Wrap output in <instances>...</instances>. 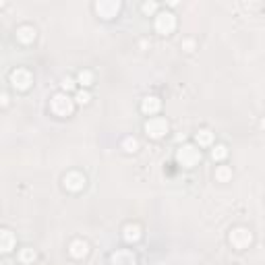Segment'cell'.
<instances>
[{"instance_id": "cell-1", "label": "cell", "mask_w": 265, "mask_h": 265, "mask_svg": "<svg viewBox=\"0 0 265 265\" xmlns=\"http://www.w3.org/2000/svg\"><path fill=\"white\" fill-rule=\"evenodd\" d=\"M50 110L56 116H71L73 110H75V100H71V97H68L64 91L54 93L52 100H50Z\"/></svg>"}, {"instance_id": "cell-23", "label": "cell", "mask_w": 265, "mask_h": 265, "mask_svg": "<svg viewBox=\"0 0 265 265\" xmlns=\"http://www.w3.org/2000/svg\"><path fill=\"white\" fill-rule=\"evenodd\" d=\"M155 11H158V4H155V2H145V4H143V13H145V15H151V13H155Z\"/></svg>"}, {"instance_id": "cell-18", "label": "cell", "mask_w": 265, "mask_h": 265, "mask_svg": "<svg viewBox=\"0 0 265 265\" xmlns=\"http://www.w3.org/2000/svg\"><path fill=\"white\" fill-rule=\"evenodd\" d=\"M226 155H228V147H226V145H215L213 149H211V158H213V162H222V160H226Z\"/></svg>"}, {"instance_id": "cell-14", "label": "cell", "mask_w": 265, "mask_h": 265, "mask_svg": "<svg viewBox=\"0 0 265 265\" xmlns=\"http://www.w3.org/2000/svg\"><path fill=\"white\" fill-rule=\"evenodd\" d=\"M122 238L126 242H137L141 238V226L139 224H126L122 230Z\"/></svg>"}, {"instance_id": "cell-26", "label": "cell", "mask_w": 265, "mask_h": 265, "mask_svg": "<svg viewBox=\"0 0 265 265\" xmlns=\"http://www.w3.org/2000/svg\"><path fill=\"white\" fill-rule=\"evenodd\" d=\"M259 124H261V129L265 131V118H261V122H259Z\"/></svg>"}, {"instance_id": "cell-4", "label": "cell", "mask_w": 265, "mask_h": 265, "mask_svg": "<svg viewBox=\"0 0 265 265\" xmlns=\"http://www.w3.org/2000/svg\"><path fill=\"white\" fill-rule=\"evenodd\" d=\"M155 29H158V33H162V35H170L176 29V17L170 11L158 13V17H155Z\"/></svg>"}, {"instance_id": "cell-16", "label": "cell", "mask_w": 265, "mask_h": 265, "mask_svg": "<svg viewBox=\"0 0 265 265\" xmlns=\"http://www.w3.org/2000/svg\"><path fill=\"white\" fill-rule=\"evenodd\" d=\"M35 257H37V255H35V251L31 247H23L21 251H19V261H21V263H33Z\"/></svg>"}, {"instance_id": "cell-9", "label": "cell", "mask_w": 265, "mask_h": 265, "mask_svg": "<svg viewBox=\"0 0 265 265\" xmlns=\"http://www.w3.org/2000/svg\"><path fill=\"white\" fill-rule=\"evenodd\" d=\"M110 263H112V265H137V257H135V253H133V251L120 249V251L112 253Z\"/></svg>"}, {"instance_id": "cell-15", "label": "cell", "mask_w": 265, "mask_h": 265, "mask_svg": "<svg viewBox=\"0 0 265 265\" xmlns=\"http://www.w3.org/2000/svg\"><path fill=\"white\" fill-rule=\"evenodd\" d=\"M197 143H199L201 147L211 145V143H213V133H211L209 129H201V131L197 133Z\"/></svg>"}, {"instance_id": "cell-20", "label": "cell", "mask_w": 265, "mask_h": 265, "mask_svg": "<svg viewBox=\"0 0 265 265\" xmlns=\"http://www.w3.org/2000/svg\"><path fill=\"white\" fill-rule=\"evenodd\" d=\"M122 147H124V149L126 151H137V149H139V143H137V139H135V137H126V139L122 141Z\"/></svg>"}, {"instance_id": "cell-10", "label": "cell", "mask_w": 265, "mask_h": 265, "mask_svg": "<svg viewBox=\"0 0 265 265\" xmlns=\"http://www.w3.org/2000/svg\"><path fill=\"white\" fill-rule=\"evenodd\" d=\"M68 253H71V257H75V259H83V257H87V253H89V244L81 238H77L68 244Z\"/></svg>"}, {"instance_id": "cell-17", "label": "cell", "mask_w": 265, "mask_h": 265, "mask_svg": "<svg viewBox=\"0 0 265 265\" xmlns=\"http://www.w3.org/2000/svg\"><path fill=\"white\" fill-rule=\"evenodd\" d=\"M230 178H232V168H228V166H220L215 170V180L218 182H228Z\"/></svg>"}, {"instance_id": "cell-11", "label": "cell", "mask_w": 265, "mask_h": 265, "mask_svg": "<svg viewBox=\"0 0 265 265\" xmlns=\"http://www.w3.org/2000/svg\"><path fill=\"white\" fill-rule=\"evenodd\" d=\"M160 108H162L160 97H155V95H147V97H143V102H141V110H143L145 114L153 116V114H158V112H160Z\"/></svg>"}, {"instance_id": "cell-13", "label": "cell", "mask_w": 265, "mask_h": 265, "mask_svg": "<svg viewBox=\"0 0 265 265\" xmlns=\"http://www.w3.org/2000/svg\"><path fill=\"white\" fill-rule=\"evenodd\" d=\"M15 244H17L15 234L8 228H4L2 232H0V249H2V253H11L15 249Z\"/></svg>"}, {"instance_id": "cell-19", "label": "cell", "mask_w": 265, "mask_h": 265, "mask_svg": "<svg viewBox=\"0 0 265 265\" xmlns=\"http://www.w3.org/2000/svg\"><path fill=\"white\" fill-rule=\"evenodd\" d=\"M77 81H79L81 85H91L93 83V73L91 71H81L79 75H77Z\"/></svg>"}, {"instance_id": "cell-12", "label": "cell", "mask_w": 265, "mask_h": 265, "mask_svg": "<svg viewBox=\"0 0 265 265\" xmlns=\"http://www.w3.org/2000/svg\"><path fill=\"white\" fill-rule=\"evenodd\" d=\"M35 35H37V31H35V27H31V25L17 27V40L21 44H31L35 40Z\"/></svg>"}, {"instance_id": "cell-24", "label": "cell", "mask_w": 265, "mask_h": 265, "mask_svg": "<svg viewBox=\"0 0 265 265\" xmlns=\"http://www.w3.org/2000/svg\"><path fill=\"white\" fill-rule=\"evenodd\" d=\"M182 50L193 52V50H195V42H193V40H184V42H182Z\"/></svg>"}, {"instance_id": "cell-5", "label": "cell", "mask_w": 265, "mask_h": 265, "mask_svg": "<svg viewBox=\"0 0 265 265\" xmlns=\"http://www.w3.org/2000/svg\"><path fill=\"white\" fill-rule=\"evenodd\" d=\"M11 83H13L15 89L25 91V89H29V87H31V83H33V75L29 73L27 68H15V71L11 73Z\"/></svg>"}, {"instance_id": "cell-2", "label": "cell", "mask_w": 265, "mask_h": 265, "mask_svg": "<svg viewBox=\"0 0 265 265\" xmlns=\"http://www.w3.org/2000/svg\"><path fill=\"white\" fill-rule=\"evenodd\" d=\"M176 160H178L180 166H184V168H193V166H197L199 160H201V151L197 149L195 145H182L178 147V151H176Z\"/></svg>"}, {"instance_id": "cell-25", "label": "cell", "mask_w": 265, "mask_h": 265, "mask_svg": "<svg viewBox=\"0 0 265 265\" xmlns=\"http://www.w3.org/2000/svg\"><path fill=\"white\" fill-rule=\"evenodd\" d=\"M8 104V93H2V106Z\"/></svg>"}, {"instance_id": "cell-6", "label": "cell", "mask_w": 265, "mask_h": 265, "mask_svg": "<svg viewBox=\"0 0 265 265\" xmlns=\"http://www.w3.org/2000/svg\"><path fill=\"white\" fill-rule=\"evenodd\" d=\"M253 242V234L249 228H234L230 232V244L234 249H247Z\"/></svg>"}, {"instance_id": "cell-3", "label": "cell", "mask_w": 265, "mask_h": 265, "mask_svg": "<svg viewBox=\"0 0 265 265\" xmlns=\"http://www.w3.org/2000/svg\"><path fill=\"white\" fill-rule=\"evenodd\" d=\"M145 133L151 137V139H162V137L168 133V120L160 118V116H153L145 122Z\"/></svg>"}, {"instance_id": "cell-22", "label": "cell", "mask_w": 265, "mask_h": 265, "mask_svg": "<svg viewBox=\"0 0 265 265\" xmlns=\"http://www.w3.org/2000/svg\"><path fill=\"white\" fill-rule=\"evenodd\" d=\"M62 89H64V93L75 89V81L71 79V77H64V79H62Z\"/></svg>"}, {"instance_id": "cell-7", "label": "cell", "mask_w": 265, "mask_h": 265, "mask_svg": "<svg viewBox=\"0 0 265 265\" xmlns=\"http://www.w3.org/2000/svg\"><path fill=\"white\" fill-rule=\"evenodd\" d=\"M87 178L81 174V172H66L64 174V178H62V184H64V189L66 191H71V193H79L83 191V186H85Z\"/></svg>"}, {"instance_id": "cell-8", "label": "cell", "mask_w": 265, "mask_h": 265, "mask_svg": "<svg viewBox=\"0 0 265 265\" xmlns=\"http://www.w3.org/2000/svg\"><path fill=\"white\" fill-rule=\"evenodd\" d=\"M118 11H120L118 0H100V2H95V13L102 19H112L118 15Z\"/></svg>"}, {"instance_id": "cell-21", "label": "cell", "mask_w": 265, "mask_h": 265, "mask_svg": "<svg viewBox=\"0 0 265 265\" xmlns=\"http://www.w3.org/2000/svg\"><path fill=\"white\" fill-rule=\"evenodd\" d=\"M89 100H91V95H89V91H85V89H79V91H77V95H75L77 104H87Z\"/></svg>"}]
</instances>
